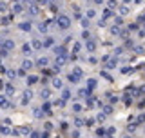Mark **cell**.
<instances>
[{
    "label": "cell",
    "mask_w": 145,
    "mask_h": 138,
    "mask_svg": "<svg viewBox=\"0 0 145 138\" xmlns=\"http://www.w3.org/2000/svg\"><path fill=\"white\" fill-rule=\"evenodd\" d=\"M58 26L62 27V29H67V27L71 26V20L67 18L65 15H60V17H58Z\"/></svg>",
    "instance_id": "1"
},
{
    "label": "cell",
    "mask_w": 145,
    "mask_h": 138,
    "mask_svg": "<svg viewBox=\"0 0 145 138\" xmlns=\"http://www.w3.org/2000/svg\"><path fill=\"white\" fill-rule=\"evenodd\" d=\"M29 11H31L33 15H36V13H38V6H36V4H31V7H29Z\"/></svg>",
    "instance_id": "2"
},
{
    "label": "cell",
    "mask_w": 145,
    "mask_h": 138,
    "mask_svg": "<svg viewBox=\"0 0 145 138\" xmlns=\"http://www.w3.org/2000/svg\"><path fill=\"white\" fill-rule=\"evenodd\" d=\"M33 47H35V49H40V47H42V42H40V40H33Z\"/></svg>",
    "instance_id": "3"
},
{
    "label": "cell",
    "mask_w": 145,
    "mask_h": 138,
    "mask_svg": "<svg viewBox=\"0 0 145 138\" xmlns=\"http://www.w3.org/2000/svg\"><path fill=\"white\" fill-rule=\"evenodd\" d=\"M20 27L24 29V31H27V29H31V24H27V22H24V24H20Z\"/></svg>",
    "instance_id": "4"
},
{
    "label": "cell",
    "mask_w": 145,
    "mask_h": 138,
    "mask_svg": "<svg viewBox=\"0 0 145 138\" xmlns=\"http://www.w3.org/2000/svg\"><path fill=\"white\" fill-rule=\"evenodd\" d=\"M13 11H15V13H22V6H20V4L13 6Z\"/></svg>",
    "instance_id": "5"
},
{
    "label": "cell",
    "mask_w": 145,
    "mask_h": 138,
    "mask_svg": "<svg viewBox=\"0 0 145 138\" xmlns=\"http://www.w3.org/2000/svg\"><path fill=\"white\" fill-rule=\"evenodd\" d=\"M4 45H6V49H13V42H11V40H6Z\"/></svg>",
    "instance_id": "6"
},
{
    "label": "cell",
    "mask_w": 145,
    "mask_h": 138,
    "mask_svg": "<svg viewBox=\"0 0 145 138\" xmlns=\"http://www.w3.org/2000/svg\"><path fill=\"white\" fill-rule=\"evenodd\" d=\"M44 45H45V47H49V45H53V38H45Z\"/></svg>",
    "instance_id": "7"
},
{
    "label": "cell",
    "mask_w": 145,
    "mask_h": 138,
    "mask_svg": "<svg viewBox=\"0 0 145 138\" xmlns=\"http://www.w3.org/2000/svg\"><path fill=\"white\" fill-rule=\"evenodd\" d=\"M94 47H96L94 42H87V49H89V51H94Z\"/></svg>",
    "instance_id": "8"
},
{
    "label": "cell",
    "mask_w": 145,
    "mask_h": 138,
    "mask_svg": "<svg viewBox=\"0 0 145 138\" xmlns=\"http://www.w3.org/2000/svg\"><path fill=\"white\" fill-rule=\"evenodd\" d=\"M120 13H121V15H127V13H129L127 6H121V7H120Z\"/></svg>",
    "instance_id": "9"
},
{
    "label": "cell",
    "mask_w": 145,
    "mask_h": 138,
    "mask_svg": "<svg viewBox=\"0 0 145 138\" xmlns=\"http://www.w3.org/2000/svg\"><path fill=\"white\" fill-rule=\"evenodd\" d=\"M0 105H2V107H6V105H7V100H6V96H0Z\"/></svg>",
    "instance_id": "10"
},
{
    "label": "cell",
    "mask_w": 145,
    "mask_h": 138,
    "mask_svg": "<svg viewBox=\"0 0 145 138\" xmlns=\"http://www.w3.org/2000/svg\"><path fill=\"white\" fill-rule=\"evenodd\" d=\"M31 67H33V64L29 62V60H26V62H24V69H31Z\"/></svg>",
    "instance_id": "11"
},
{
    "label": "cell",
    "mask_w": 145,
    "mask_h": 138,
    "mask_svg": "<svg viewBox=\"0 0 145 138\" xmlns=\"http://www.w3.org/2000/svg\"><path fill=\"white\" fill-rule=\"evenodd\" d=\"M53 84H55V87H62V80H53Z\"/></svg>",
    "instance_id": "12"
},
{
    "label": "cell",
    "mask_w": 145,
    "mask_h": 138,
    "mask_svg": "<svg viewBox=\"0 0 145 138\" xmlns=\"http://www.w3.org/2000/svg\"><path fill=\"white\" fill-rule=\"evenodd\" d=\"M36 80H38V78H36V76H29V78H27V82H29V84H35Z\"/></svg>",
    "instance_id": "13"
},
{
    "label": "cell",
    "mask_w": 145,
    "mask_h": 138,
    "mask_svg": "<svg viewBox=\"0 0 145 138\" xmlns=\"http://www.w3.org/2000/svg\"><path fill=\"white\" fill-rule=\"evenodd\" d=\"M109 7L112 9V7H116V0H109Z\"/></svg>",
    "instance_id": "14"
},
{
    "label": "cell",
    "mask_w": 145,
    "mask_h": 138,
    "mask_svg": "<svg viewBox=\"0 0 145 138\" xmlns=\"http://www.w3.org/2000/svg\"><path fill=\"white\" fill-rule=\"evenodd\" d=\"M96 86V80H89V89H93Z\"/></svg>",
    "instance_id": "15"
},
{
    "label": "cell",
    "mask_w": 145,
    "mask_h": 138,
    "mask_svg": "<svg viewBox=\"0 0 145 138\" xmlns=\"http://www.w3.org/2000/svg\"><path fill=\"white\" fill-rule=\"evenodd\" d=\"M129 71H132V69H131V67H123V69H121V73H123V75H127Z\"/></svg>",
    "instance_id": "16"
},
{
    "label": "cell",
    "mask_w": 145,
    "mask_h": 138,
    "mask_svg": "<svg viewBox=\"0 0 145 138\" xmlns=\"http://www.w3.org/2000/svg\"><path fill=\"white\" fill-rule=\"evenodd\" d=\"M38 64H40V65H45V64H47V60H45V58H40V60H38Z\"/></svg>",
    "instance_id": "17"
},
{
    "label": "cell",
    "mask_w": 145,
    "mask_h": 138,
    "mask_svg": "<svg viewBox=\"0 0 145 138\" xmlns=\"http://www.w3.org/2000/svg\"><path fill=\"white\" fill-rule=\"evenodd\" d=\"M103 15H105V18H109V17H111V9H105V13H103Z\"/></svg>",
    "instance_id": "18"
},
{
    "label": "cell",
    "mask_w": 145,
    "mask_h": 138,
    "mask_svg": "<svg viewBox=\"0 0 145 138\" xmlns=\"http://www.w3.org/2000/svg\"><path fill=\"white\" fill-rule=\"evenodd\" d=\"M53 2H55V0H53Z\"/></svg>",
    "instance_id": "19"
}]
</instances>
